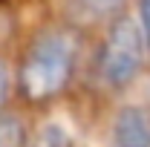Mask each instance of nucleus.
Instances as JSON below:
<instances>
[{"label": "nucleus", "mask_w": 150, "mask_h": 147, "mask_svg": "<svg viewBox=\"0 0 150 147\" xmlns=\"http://www.w3.org/2000/svg\"><path fill=\"white\" fill-rule=\"evenodd\" d=\"M78 61V40L72 32L49 29L32 40L18 69V90L26 101L40 104L67 90Z\"/></svg>", "instance_id": "nucleus-1"}, {"label": "nucleus", "mask_w": 150, "mask_h": 147, "mask_svg": "<svg viewBox=\"0 0 150 147\" xmlns=\"http://www.w3.org/2000/svg\"><path fill=\"white\" fill-rule=\"evenodd\" d=\"M144 40L136 26V20L127 15L112 18L110 29L104 35V43L98 49V75L110 90H127L142 72L144 64Z\"/></svg>", "instance_id": "nucleus-2"}, {"label": "nucleus", "mask_w": 150, "mask_h": 147, "mask_svg": "<svg viewBox=\"0 0 150 147\" xmlns=\"http://www.w3.org/2000/svg\"><path fill=\"white\" fill-rule=\"evenodd\" d=\"M112 147H150V112L144 107H121L110 130Z\"/></svg>", "instance_id": "nucleus-3"}, {"label": "nucleus", "mask_w": 150, "mask_h": 147, "mask_svg": "<svg viewBox=\"0 0 150 147\" xmlns=\"http://www.w3.org/2000/svg\"><path fill=\"white\" fill-rule=\"evenodd\" d=\"M127 0H72L75 12L90 20H104V18H118Z\"/></svg>", "instance_id": "nucleus-4"}, {"label": "nucleus", "mask_w": 150, "mask_h": 147, "mask_svg": "<svg viewBox=\"0 0 150 147\" xmlns=\"http://www.w3.org/2000/svg\"><path fill=\"white\" fill-rule=\"evenodd\" d=\"M26 144H29V136H26L23 121L12 112H0V147H26Z\"/></svg>", "instance_id": "nucleus-5"}, {"label": "nucleus", "mask_w": 150, "mask_h": 147, "mask_svg": "<svg viewBox=\"0 0 150 147\" xmlns=\"http://www.w3.org/2000/svg\"><path fill=\"white\" fill-rule=\"evenodd\" d=\"M32 147H72L69 133L58 124H43L32 139Z\"/></svg>", "instance_id": "nucleus-6"}, {"label": "nucleus", "mask_w": 150, "mask_h": 147, "mask_svg": "<svg viewBox=\"0 0 150 147\" xmlns=\"http://www.w3.org/2000/svg\"><path fill=\"white\" fill-rule=\"evenodd\" d=\"M142 40H144V49L150 52V0H139V20H136Z\"/></svg>", "instance_id": "nucleus-7"}, {"label": "nucleus", "mask_w": 150, "mask_h": 147, "mask_svg": "<svg viewBox=\"0 0 150 147\" xmlns=\"http://www.w3.org/2000/svg\"><path fill=\"white\" fill-rule=\"evenodd\" d=\"M9 92H12V75H9V66H6V61L0 58V112H3L6 101H9Z\"/></svg>", "instance_id": "nucleus-8"}]
</instances>
